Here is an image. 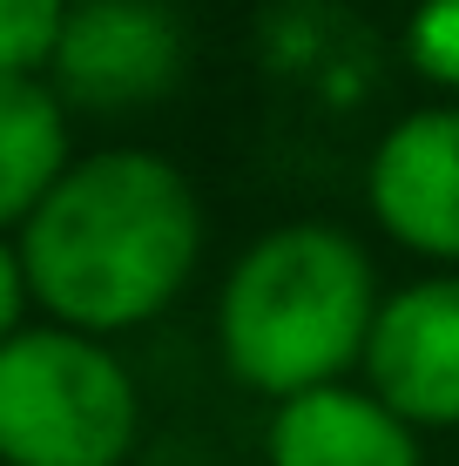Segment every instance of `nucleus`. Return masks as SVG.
<instances>
[{
  "label": "nucleus",
  "mask_w": 459,
  "mask_h": 466,
  "mask_svg": "<svg viewBox=\"0 0 459 466\" xmlns=\"http://www.w3.org/2000/svg\"><path fill=\"white\" fill-rule=\"evenodd\" d=\"M27 291L55 325L88 339L163 318L203 264L196 183L155 149L75 156L47 203L21 223Z\"/></svg>",
  "instance_id": "f257e3e1"
},
{
  "label": "nucleus",
  "mask_w": 459,
  "mask_h": 466,
  "mask_svg": "<svg viewBox=\"0 0 459 466\" xmlns=\"http://www.w3.org/2000/svg\"><path fill=\"white\" fill-rule=\"evenodd\" d=\"M378 270L338 223H277L230 264L216 291L224 372L257 399H297L365 365Z\"/></svg>",
  "instance_id": "f03ea898"
},
{
  "label": "nucleus",
  "mask_w": 459,
  "mask_h": 466,
  "mask_svg": "<svg viewBox=\"0 0 459 466\" xmlns=\"http://www.w3.org/2000/svg\"><path fill=\"white\" fill-rule=\"evenodd\" d=\"M142 432L129 365L75 325H27L0 345V466H122Z\"/></svg>",
  "instance_id": "7ed1b4c3"
},
{
  "label": "nucleus",
  "mask_w": 459,
  "mask_h": 466,
  "mask_svg": "<svg viewBox=\"0 0 459 466\" xmlns=\"http://www.w3.org/2000/svg\"><path fill=\"white\" fill-rule=\"evenodd\" d=\"M183 75V27L163 0H68L47 88L88 116L163 102Z\"/></svg>",
  "instance_id": "20e7f679"
},
{
  "label": "nucleus",
  "mask_w": 459,
  "mask_h": 466,
  "mask_svg": "<svg viewBox=\"0 0 459 466\" xmlns=\"http://www.w3.org/2000/svg\"><path fill=\"white\" fill-rule=\"evenodd\" d=\"M365 203L399 250L459 264V102H425L378 136Z\"/></svg>",
  "instance_id": "39448f33"
},
{
  "label": "nucleus",
  "mask_w": 459,
  "mask_h": 466,
  "mask_svg": "<svg viewBox=\"0 0 459 466\" xmlns=\"http://www.w3.org/2000/svg\"><path fill=\"white\" fill-rule=\"evenodd\" d=\"M365 385L419 432L459 426V270L419 278L378 304Z\"/></svg>",
  "instance_id": "423d86ee"
},
{
  "label": "nucleus",
  "mask_w": 459,
  "mask_h": 466,
  "mask_svg": "<svg viewBox=\"0 0 459 466\" xmlns=\"http://www.w3.org/2000/svg\"><path fill=\"white\" fill-rule=\"evenodd\" d=\"M271 466H425L419 426H405L372 385H318V392L277 399L264 426Z\"/></svg>",
  "instance_id": "0eeeda50"
},
{
  "label": "nucleus",
  "mask_w": 459,
  "mask_h": 466,
  "mask_svg": "<svg viewBox=\"0 0 459 466\" xmlns=\"http://www.w3.org/2000/svg\"><path fill=\"white\" fill-rule=\"evenodd\" d=\"M68 102L47 82L0 75V237H21V223L47 203V189L68 176Z\"/></svg>",
  "instance_id": "6e6552de"
},
{
  "label": "nucleus",
  "mask_w": 459,
  "mask_h": 466,
  "mask_svg": "<svg viewBox=\"0 0 459 466\" xmlns=\"http://www.w3.org/2000/svg\"><path fill=\"white\" fill-rule=\"evenodd\" d=\"M61 27H68V0H0V75L47 82Z\"/></svg>",
  "instance_id": "1a4fd4ad"
},
{
  "label": "nucleus",
  "mask_w": 459,
  "mask_h": 466,
  "mask_svg": "<svg viewBox=\"0 0 459 466\" xmlns=\"http://www.w3.org/2000/svg\"><path fill=\"white\" fill-rule=\"evenodd\" d=\"M405 61L419 82L459 95V0H419L405 21Z\"/></svg>",
  "instance_id": "9d476101"
},
{
  "label": "nucleus",
  "mask_w": 459,
  "mask_h": 466,
  "mask_svg": "<svg viewBox=\"0 0 459 466\" xmlns=\"http://www.w3.org/2000/svg\"><path fill=\"white\" fill-rule=\"evenodd\" d=\"M27 304H35V291H27V264H21V244L14 237H0V345L14 339V331H27Z\"/></svg>",
  "instance_id": "9b49d317"
}]
</instances>
